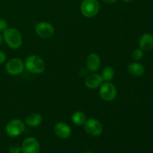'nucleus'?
Segmentation results:
<instances>
[{
  "instance_id": "obj_1",
  "label": "nucleus",
  "mask_w": 153,
  "mask_h": 153,
  "mask_svg": "<svg viewBox=\"0 0 153 153\" xmlns=\"http://www.w3.org/2000/svg\"><path fill=\"white\" fill-rule=\"evenodd\" d=\"M2 38L11 49H18L22 45V36L19 31L15 28H7L3 32Z\"/></svg>"
},
{
  "instance_id": "obj_2",
  "label": "nucleus",
  "mask_w": 153,
  "mask_h": 153,
  "mask_svg": "<svg viewBox=\"0 0 153 153\" xmlns=\"http://www.w3.org/2000/svg\"><path fill=\"white\" fill-rule=\"evenodd\" d=\"M25 68L31 73L40 74L45 70V63L40 57L37 55H30L25 60Z\"/></svg>"
},
{
  "instance_id": "obj_3",
  "label": "nucleus",
  "mask_w": 153,
  "mask_h": 153,
  "mask_svg": "<svg viewBox=\"0 0 153 153\" xmlns=\"http://www.w3.org/2000/svg\"><path fill=\"white\" fill-rule=\"evenodd\" d=\"M100 4L98 0H84L81 4V11L86 17H94L99 13Z\"/></svg>"
},
{
  "instance_id": "obj_4",
  "label": "nucleus",
  "mask_w": 153,
  "mask_h": 153,
  "mask_svg": "<svg viewBox=\"0 0 153 153\" xmlns=\"http://www.w3.org/2000/svg\"><path fill=\"white\" fill-rule=\"evenodd\" d=\"M25 130V124L22 120L14 119L7 123L5 127V131L9 137H15L20 135Z\"/></svg>"
},
{
  "instance_id": "obj_5",
  "label": "nucleus",
  "mask_w": 153,
  "mask_h": 153,
  "mask_svg": "<svg viewBox=\"0 0 153 153\" xmlns=\"http://www.w3.org/2000/svg\"><path fill=\"white\" fill-rule=\"evenodd\" d=\"M100 96L104 101H113L117 97L116 87L111 82H105L100 88Z\"/></svg>"
},
{
  "instance_id": "obj_6",
  "label": "nucleus",
  "mask_w": 153,
  "mask_h": 153,
  "mask_svg": "<svg viewBox=\"0 0 153 153\" xmlns=\"http://www.w3.org/2000/svg\"><path fill=\"white\" fill-rule=\"evenodd\" d=\"M84 125H85V129L86 132L91 136L97 137L102 132L103 128L101 123L94 118L86 120Z\"/></svg>"
},
{
  "instance_id": "obj_7",
  "label": "nucleus",
  "mask_w": 153,
  "mask_h": 153,
  "mask_svg": "<svg viewBox=\"0 0 153 153\" xmlns=\"http://www.w3.org/2000/svg\"><path fill=\"white\" fill-rule=\"evenodd\" d=\"M24 65L25 64L19 58H12L6 64V71L11 76H16L23 71Z\"/></svg>"
},
{
  "instance_id": "obj_8",
  "label": "nucleus",
  "mask_w": 153,
  "mask_h": 153,
  "mask_svg": "<svg viewBox=\"0 0 153 153\" xmlns=\"http://www.w3.org/2000/svg\"><path fill=\"white\" fill-rule=\"evenodd\" d=\"M21 149L22 153H39L40 146L37 139L30 137L24 140Z\"/></svg>"
},
{
  "instance_id": "obj_9",
  "label": "nucleus",
  "mask_w": 153,
  "mask_h": 153,
  "mask_svg": "<svg viewBox=\"0 0 153 153\" xmlns=\"http://www.w3.org/2000/svg\"><path fill=\"white\" fill-rule=\"evenodd\" d=\"M35 31L37 35L43 38H48L53 35L54 29L53 25L47 22H39L35 28Z\"/></svg>"
},
{
  "instance_id": "obj_10",
  "label": "nucleus",
  "mask_w": 153,
  "mask_h": 153,
  "mask_svg": "<svg viewBox=\"0 0 153 153\" xmlns=\"http://www.w3.org/2000/svg\"><path fill=\"white\" fill-rule=\"evenodd\" d=\"M55 133L58 137L62 139H67L71 135V128L67 123L63 122L58 123L54 127Z\"/></svg>"
},
{
  "instance_id": "obj_11",
  "label": "nucleus",
  "mask_w": 153,
  "mask_h": 153,
  "mask_svg": "<svg viewBox=\"0 0 153 153\" xmlns=\"http://www.w3.org/2000/svg\"><path fill=\"white\" fill-rule=\"evenodd\" d=\"M87 68L91 72L95 73L98 71L101 66V60L98 55L95 53H91L88 55L86 61Z\"/></svg>"
},
{
  "instance_id": "obj_12",
  "label": "nucleus",
  "mask_w": 153,
  "mask_h": 153,
  "mask_svg": "<svg viewBox=\"0 0 153 153\" xmlns=\"http://www.w3.org/2000/svg\"><path fill=\"white\" fill-rule=\"evenodd\" d=\"M103 82L102 77L100 74H97V73H94L85 79V86L90 89H96V88H99L100 85H102Z\"/></svg>"
},
{
  "instance_id": "obj_13",
  "label": "nucleus",
  "mask_w": 153,
  "mask_h": 153,
  "mask_svg": "<svg viewBox=\"0 0 153 153\" xmlns=\"http://www.w3.org/2000/svg\"><path fill=\"white\" fill-rule=\"evenodd\" d=\"M139 46L143 51H150L153 49V36L150 34H144L141 36Z\"/></svg>"
},
{
  "instance_id": "obj_14",
  "label": "nucleus",
  "mask_w": 153,
  "mask_h": 153,
  "mask_svg": "<svg viewBox=\"0 0 153 153\" xmlns=\"http://www.w3.org/2000/svg\"><path fill=\"white\" fill-rule=\"evenodd\" d=\"M43 120V117L40 114L33 113L28 115L25 119V123L30 127H37L40 125Z\"/></svg>"
},
{
  "instance_id": "obj_15",
  "label": "nucleus",
  "mask_w": 153,
  "mask_h": 153,
  "mask_svg": "<svg viewBox=\"0 0 153 153\" xmlns=\"http://www.w3.org/2000/svg\"><path fill=\"white\" fill-rule=\"evenodd\" d=\"M128 73L134 76H140L144 73L145 68L140 63H131L128 66Z\"/></svg>"
},
{
  "instance_id": "obj_16",
  "label": "nucleus",
  "mask_w": 153,
  "mask_h": 153,
  "mask_svg": "<svg viewBox=\"0 0 153 153\" xmlns=\"http://www.w3.org/2000/svg\"><path fill=\"white\" fill-rule=\"evenodd\" d=\"M72 121L76 126H82L86 122V116L82 111H76L72 116Z\"/></svg>"
},
{
  "instance_id": "obj_17",
  "label": "nucleus",
  "mask_w": 153,
  "mask_h": 153,
  "mask_svg": "<svg viewBox=\"0 0 153 153\" xmlns=\"http://www.w3.org/2000/svg\"><path fill=\"white\" fill-rule=\"evenodd\" d=\"M101 76L102 77L103 81L110 82L114 77L115 71L114 70V68H112L111 67H106L103 69Z\"/></svg>"
},
{
  "instance_id": "obj_18",
  "label": "nucleus",
  "mask_w": 153,
  "mask_h": 153,
  "mask_svg": "<svg viewBox=\"0 0 153 153\" xmlns=\"http://www.w3.org/2000/svg\"><path fill=\"white\" fill-rule=\"evenodd\" d=\"M143 51L141 49H136L131 53V58L134 60V61H139L143 58Z\"/></svg>"
},
{
  "instance_id": "obj_19",
  "label": "nucleus",
  "mask_w": 153,
  "mask_h": 153,
  "mask_svg": "<svg viewBox=\"0 0 153 153\" xmlns=\"http://www.w3.org/2000/svg\"><path fill=\"white\" fill-rule=\"evenodd\" d=\"M7 26H8V24L7 21L4 19H0V31L4 32L7 28Z\"/></svg>"
},
{
  "instance_id": "obj_20",
  "label": "nucleus",
  "mask_w": 153,
  "mask_h": 153,
  "mask_svg": "<svg viewBox=\"0 0 153 153\" xmlns=\"http://www.w3.org/2000/svg\"><path fill=\"white\" fill-rule=\"evenodd\" d=\"M22 149L17 145H13L9 148V153H21Z\"/></svg>"
},
{
  "instance_id": "obj_21",
  "label": "nucleus",
  "mask_w": 153,
  "mask_h": 153,
  "mask_svg": "<svg viewBox=\"0 0 153 153\" xmlns=\"http://www.w3.org/2000/svg\"><path fill=\"white\" fill-rule=\"evenodd\" d=\"M6 60V55L4 52L0 50V64H3Z\"/></svg>"
},
{
  "instance_id": "obj_22",
  "label": "nucleus",
  "mask_w": 153,
  "mask_h": 153,
  "mask_svg": "<svg viewBox=\"0 0 153 153\" xmlns=\"http://www.w3.org/2000/svg\"><path fill=\"white\" fill-rule=\"evenodd\" d=\"M102 1L107 4H113L115 1H117V0H102Z\"/></svg>"
},
{
  "instance_id": "obj_23",
  "label": "nucleus",
  "mask_w": 153,
  "mask_h": 153,
  "mask_svg": "<svg viewBox=\"0 0 153 153\" xmlns=\"http://www.w3.org/2000/svg\"><path fill=\"white\" fill-rule=\"evenodd\" d=\"M123 1H125V2H132L134 0H123Z\"/></svg>"
},
{
  "instance_id": "obj_24",
  "label": "nucleus",
  "mask_w": 153,
  "mask_h": 153,
  "mask_svg": "<svg viewBox=\"0 0 153 153\" xmlns=\"http://www.w3.org/2000/svg\"><path fill=\"white\" fill-rule=\"evenodd\" d=\"M2 40H3L2 36H1V34H0V45H1V43H2Z\"/></svg>"
},
{
  "instance_id": "obj_25",
  "label": "nucleus",
  "mask_w": 153,
  "mask_h": 153,
  "mask_svg": "<svg viewBox=\"0 0 153 153\" xmlns=\"http://www.w3.org/2000/svg\"><path fill=\"white\" fill-rule=\"evenodd\" d=\"M85 153H92L91 152H86Z\"/></svg>"
}]
</instances>
